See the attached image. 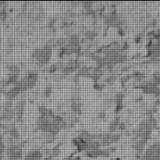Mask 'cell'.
Instances as JSON below:
<instances>
[{
  "mask_svg": "<svg viewBox=\"0 0 160 160\" xmlns=\"http://www.w3.org/2000/svg\"><path fill=\"white\" fill-rule=\"evenodd\" d=\"M38 80V74L37 72L30 71L20 78L16 82L15 85L20 92H25L31 90L36 86Z\"/></svg>",
  "mask_w": 160,
  "mask_h": 160,
  "instance_id": "6da1fadb",
  "label": "cell"
},
{
  "mask_svg": "<svg viewBox=\"0 0 160 160\" xmlns=\"http://www.w3.org/2000/svg\"><path fill=\"white\" fill-rule=\"evenodd\" d=\"M70 160H79L78 158H73V159H71Z\"/></svg>",
  "mask_w": 160,
  "mask_h": 160,
  "instance_id": "9a60e30c",
  "label": "cell"
},
{
  "mask_svg": "<svg viewBox=\"0 0 160 160\" xmlns=\"http://www.w3.org/2000/svg\"><path fill=\"white\" fill-rule=\"evenodd\" d=\"M2 42V38H1V36H0V42Z\"/></svg>",
  "mask_w": 160,
  "mask_h": 160,
  "instance_id": "2e32d148",
  "label": "cell"
},
{
  "mask_svg": "<svg viewBox=\"0 0 160 160\" xmlns=\"http://www.w3.org/2000/svg\"><path fill=\"white\" fill-rule=\"evenodd\" d=\"M24 160H42L43 159V153L42 151L37 148L31 149L28 151L23 156Z\"/></svg>",
  "mask_w": 160,
  "mask_h": 160,
  "instance_id": "30bf717a",
  "label": "cell"
},
{
  "mask_svg": "<svg viewBox=\"0 0 160 160\" xmlns=\"http://www.w3.org/2000/svg\"><path fill=\"white\" fill-rule=\"evenodd\" d=\"M16 118L13 109V102L6 99L0 103V120L1 121H9Z\"/></svg>",
  "mask_w": 160,
  "mask_h": 160,
  "instance_id": "5b68a950",
  "label": "cell"
},
{
  "mask_svg": "<svg viewBox=\"0 0 160 160\" xmlns=\"http://www.w3.org/2000/svg\"><path fill=\"white\" fill-rule=\"evenodd\" d=\"M140 88L144 93L152 96H159L160 95V86L152 80L144 81L140 84Z\"/></svg>",
  "mask_w": 160,
  "mask_h": 160,
  "instance_id": "52a82bcc",
  "label": "cell"
},
{
  "mask_svg": "<svg viewBox=\"0 0 160 160\" xmlns=\"http://www.w3.org/2000/svg\"><path fill=\"white\" fill-rule=\"evenodd\" d=\"M25 105L26 102L23 98H17L13 102V109L15 112L16 118L20 119L23 115L25 110Z\"/></svg>",
  "mask_w": 160,
  "mask_h": 160,
  "instance_id": "9c48e42d",
  "label": "cell"
},
{
  "mask_svg": "<svg viewBox=\"0 0 160 160\" xmlns=\"http://www.w3.org/2000/svg\"><path fill=\"white\" fill-rule=\"evenodd\" d=\"M154 128L155 123L152 119H145L141 121L136 129L137 138L148 142L152 134Z\"/></svg>",
  "mask_w": 160,
  "mask_h": 160,
  "instance_id": "3957f363",
  "label": "cell"
},
{
  "mask_svg": "<svg viewBox=\"0 0 160 160\" xmlns=\"http://www.w3.org/2000/svg\"><path fill=\"white\" fill-rule=\"evenodd\" d=\"M6 151V143L4 142L2 136L0 134V156H3Z\"/></svg>",
  "mask_w": 160,
  "mask_h": 160,
  "instance_id": "7c38bea8",
  "label": "cell"
},
{
  "mask_svg": "<svg viewBox=\"0 0 160 160\" xmlns=\"http://www.w3.org/2000/svg\"><path fill=\"white\" fill-rule=\"evenodd\" d=\"M120 135L116 133H109V134H104L100 138V144L103 145H109L117 142L120 139Z\"/></svg>",
  "mask_w": 160,
  "mask_h": 160,
  "instance_id": "ba28073f",
  "label": "cell"
},
{
  "mask_svg": "<svg viewBox=\"0 0 160 160\" xmlns=\"http://www.w3.org/2000/svg\"><path fill=\"white\" fill-rule=\"evenodd\" d=\"M52 52L53 50L51 45H44L33 52L32 58L38 65L45 66L51 60Z\"/></svg>",
  "mask_w": 160,
  "mask_h": 160,
  "instance_id": "7a4b0ae2",
  "label": "cell"
},
{
  "mask_svg": "<svg viewBox=\"0 0 160 160\" xmlns=\"http://www.w3.org/2000/svg\"><path fill=\"white\" fill-rule=\"evenodd\" d=\"M46 160H58V159H55V158H53V157H50V158H48Z\"/></svg>",
  "mask_w": 160,
  "mask_h": 160,
  "instance_id": "4fadbf2b",
  "label": "cell"
},
{
  "mask_svg": "<svg viewBox=\"0 0 160 160\" xmlns=\"http://www.w3.org/2000/svg\"><path fill=\"white\" fill-rule=\"evenodd\" d=\"M2 128V121L0 120V128Z\"/></svg>",
  "mask_w": 160,
  "mask_h": 160,
  "instance_id": "5bb4252c",
  "label": "cell"
},
{
  "mask_svg": "<svg viewBox=\"0 0 160 160\" xmlns=\"http://www.w3.org/2000/svg\"><path fill=\"white\" fill-rule=\"evenodd\" d=\"M152 80L160 86V70H157L152 73Z\"/></svg>",
  "mask_w": 160,
  "mask_h": 160,
  "instance_id": "8fae6325",
  "label": "cell"
},
{
  "mask_svg": "<svg viewBox=\"0 0 160 160\" xmlns=\"http://www.w3.org/2000/svg\"><path fill=\"white\" fill-rule=\"evenodd\" d=\"M143 160H160V142L151 144L145 148Z\"/></svg>",
  "mask_w": 160,
  "mask_h": 160,
  "instance_id": "8992f818",
  "label": "cell"
},
{
  "mask_svg": "<svg viewBox=\"0 0 160 160\" xmlns=\"http://www.w3.org/2000/svg\"><path fill=\"white\" fill-rule=\"evenodd\" d=\"M6 157L9 160H19L23 157V148L19 144L14 142H9L6 144V151H5Z\"/></svg>",
  "mask_w": 160,
  "mask_h": 160,
  "instance_id": "277c9868",
  "label": "cell"
}]
</instances>
